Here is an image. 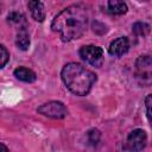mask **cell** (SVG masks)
I'll return each instance as SVG.
<instances>
[{
    "instance_id": "cell-1",
    "label": "cell",
    "mask_w": 152,
    "mask_h": 152,
    "mask_svg": "<svg viewBox=\"0 0 152 152\" xmlns=\"http://www.w3.org/2000/svg\"><path fill=\"white\" fill-rule=\"evenodd\" d=\"M88 26V11L83 5H71L58 13L52 20L51 28L63 42L78 39Z\"/></svg>"
},
{
    "instance_id": "cell-2",
    "label": "cell",
    "mask_w": 152,
    "mask_h": 152,
    "mask_svg": "<svg viewBox=\"0 0 152 152\" xmlns=\"http://www.w3.org/2000/svg\"><path fill=\"white\" fill-rule=\"evenodd\" d=\"M65 87L75 95H87L96 82V75L78 63H68L61 72Z\"/></svg>"
},
{
    "instance_id": "cell-3",
    "label": "cell",
    "mask_w": 152,
    "mask_h": 152,
    "mask_svg": "<svg viewBox=\"0 0 152 152\" xmlns=\"http://www.w3.org/2000/svg\"><path fill=\"white\" fill-rule=\"evenodd\" d=\"M134 76L139 86L151 87L152 86V57L151 56H140L135 61Z\"/></svg>"
},
{
    "instance_id": "cell-4",
    "label": "cell",
    "mask_w": 152,
    "mask_h": 152,
    "mask_svg": "<svg viewBox=\"0 0 152 152\" xmlns=\"http://www.w3.org/2000/svg\"><path fill=\"white\" fill-rule=\"evenodd\" d=\"M80 57L93 66H101L103 63V50L95 45H84L80 49Z\"/></svg>"
},
{
    "instance_id": "cell-5",
    "label": "cell",
    "mask_w": 152,
    "mask_h": 152,
    "mask_svg": "<svg viewBox=\"0 0 152 152\" xmlns=\"http://www.w3.org/2000/svg\"><path fill=\"white\" fill-rule=\"evenodd\" d=\"M37 112L43 114V115H45V116L52 118V119H63L68 114L66 107L59 101L46 102V103L42 104L40 107H38Z\"/></svg>"
},
{
    "instance_id": "cell-6",
    "label": "cell",
    "mask_w": 152,
    "mask_h": 152,
    "mask_svg": "<svg viewBox=\"0 0 152 152\" xmlns=\"http://www.w3.org/2000/svg\"><path fill=\"white\" fill-rule=\"evenodd\" d=\"M146 133L142 129H134L127 137L125 148L128 151H141L146 146Z\"/></svg>"
},
{
    "instance_id": "cell-7",
    "label": "cell",
    "mask_w": 152,
    "mask_h": 152,
    "mask_svg": "<svg viewBox=\"0 0 152 152\" xmlns=\"http://www.w3.org/2000/svg\"><path fill=\"white\" fill-rule=\"evenodd\" d=\"M129 49V42L127 37H119L118 39L113 40L109 45V53L115 57H120L125 55Z\"/></svg>"
},
{
    "instance_id": "cell-8",
    "label": "cell",
    "mask_w": 152,
    "mask_h": 152,
    "mask_svg": "<svg viewBox=\"0 0 152 152\" xmlns=\"http://www.w3.org/2000/svg\"><path fill=\"white\" fill-rule=\"evenodd\" d=\"M27 7L31 12V15L36 21H44L45 19V8L40 0H30L27 4Z\"/></svg>"
},
{
    "instance_id": "cell-9",
    "label": "cell",
    "mask_w": 152,
    "mask_h": 152,
    "mask_svg": "<svg viewBox=\"0 0 152 152\" xmlns=\"http://www.w3.org/2000/svg\"><path fill=\"white\" fill-rule=\"evenodd\" d=\"M14 76L18 78V80H20V81H23V82H33V81H36V74H34V71H32L31 69H28V68H25V66H19V68H17L15 70H14Z\"/></svg>"
},
{
    "instance_id": "cell-10",
    "label": "cell",
    "mask_w": 152,
    "mask_h": 152,
    "mask_svg": "<svg viewBox=\"0 0 152 152\" xmlns=\"http://www.w3.org/2000/svg\"><path fill=\"white\" fill-rule=\"evenodd\" d=\"M108 10L112 14H125L127 5L124 0H108Z\"/></svg>"
},
{
    "instance_id": "cell-11",
    "label": "cell",
    "mask_w": 152,
    "mask_h": 152,
    "mask_svg": "<svg viewBox=\"0 0 152 152\" xmlns=\"http://www.w3.org/2000/svg\"><path fill=\"white\" fill-rule=\"evenodd\" d=\"M15 44L20 50H27L30 46V36L26 31V28H20L17 33L15 38Z\"/></svg>"
},
{
    "instance_id": "cell-12",
    "label": "cell",
    "mask_w": 152,
    "mask_h": 152,
    "mask_svg": "<svg viewBox=\"0 0 152 152\" xmlns=\"http://www.w3.org/2000/svg\"><path fill=\"white\" fill-rule=\"evenodd\" d=\"M7 21L12 25H15L20 28H27V23H26V19L23 14L18 13V12H11L7 17Z\"/></svg>"
},
{
    "instance_id": "cell-13",
    "label": "cell",
    "mask_w": 152,
    "mask_h": 152,
    "mask_svg": "<svg viewBox=\"0 0 152 152\" xmlns=\"http://www.w3.org/2000/svg\"><path fill=\"white\" fill-rule=\"evenodd\" d=\"M132 30H133L134 34H137V36H142V37H144V36H146V34L150 32V26H148L146 23L138 21V23H135V24L133 25Z\"/></svg>"
},
{
    "instance_id": "cell-14",
    "label": "cell",
    "mask_w": 152,
    "mask_h": 152,
    "mask_svg": "<svg viewBox=\"0 0 152 152\" xmlns=\"http://www.w3.org/2000/svg\"><path fill=\"white\" fill-rule=\"evenodd\" d=\"M87 138H88V141L89 144L91 145H97L99 141H100V138H101V134L97 129H90L88 133H87Z\"/></svg>"
},
{
    "instance_id": "cell-15",
    "label": "cell",
    "mask_w": 152,
    "mask_h": 152,
    "mask_svg": "<svg viewBox=\"0 0 152 152\" xmlns=\"http://www.w3.org/2000/svg\"><path fill=\"white\" fill-rule=\"evenodd\" d=\"M145 106H146V115L148 119L150 125L152 126V94L147 95L145 99Z\"/></svg>"
},
{
    "instance_id": "cell-16",
    "label": "cell",
    "mask_w": 152,
    "mask_h": 152,
    "mask_svg": "<svg viewBox=\"0 0 152 152\" xmlns=\"http://www.w3.org/2000/svg\"><path fill=\"white\" fill-rule=\"evenodd\" d=\"M0 50H1V68H4L7 63V61L10 59V53L4 45L0 46Z\"/></svg>"
},
{
    "instance_id": "cell-17",
    "label": "cell",
    "mask_w": 152,
    "mask_h": 152,
    "mask_svg": "<svg viewBox=\"0 0 152 152\" xmlns=\"http://www.w3.org/2000/svg\"><path fill=\"white\" fill-rule=\"evenodd\" d=\"M93 27H94V31L95 32H97V33H104L106 31H107V28H106V26L103 25V24H101V23H99V21H95L94 24H93Z\"/></svg>"
},
{
    "instance_id": "cell-18",
    "label": "cell",
    "mask_w": 152,
    "mask_h": 152,
    "mask_svg": "<svg viewBox=\"0 0 152 152\" xmlns=\"http://www.w3.org/2000/svg\"><path fill=\"white\" fill-rule=\"evenodd\" d=\"M139 1H147V0H139Z\"/></svg>"
}]
</instances>
